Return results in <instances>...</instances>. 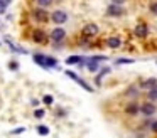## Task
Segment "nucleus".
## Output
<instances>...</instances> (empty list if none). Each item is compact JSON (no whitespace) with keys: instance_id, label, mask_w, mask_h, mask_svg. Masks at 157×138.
<instances>
[{"instance_id":"13","label":"nucleus","mask_w":157,"mask_h":138,"mask_svg":"<svg viewBox=\"0 0 157 138\" xmlns=\"http://www.w3.org/2000/svg\"><path fill=\"white\" fill-rule=\"evenodd\" d=\"M32 40L37 42V44H44L46 40H48V35H46L42 30H34V32H32Z\"/></svg>"},{"instance_id":"23","label":"nucleus","mask_w":157,"mask_h":138,"mask_svg":"<svg viewBox=\"0 0 157 138\" xmlns=\"http://www.w3.org/2000/svg\"><path fill=\"white\" fill-rule=\"evenodd\" d=\"M9 67H10L12 71H17V69H19V62H15V61H12V62L9 64Z\"/></svg>"},{"instance_id":"11","label":"nucleus","mask_w":157,"mask_h":138,"mask_svg":"<svg viewBox=\"0 0 157 138\" xmlns=\"http://www.w3.org/2000/svg\"><path fill=\"white\" fill-rule=\"evenodd\" d=\"M140 88L145 91L152 89V88H157V79L155 77H147V79H142L140 81Z\"/></svg>"},{"instance_id":"1","label":"nucleus","mask_w":157,"mask_h":138,"mask_svg":"<svg viewBox=\"0 0 157 138\" xmlns=\"http://www.w3.org/2000/svg\"><path fill=\"white\" fill-rule=\"evenodd\" d=\"M32 59H34V62L37 64V66L46 67V69H49V67H58V61H56L54 57L44 56V54H34Z\"/></svg>"},{"instance_id":"6","label":"nucleus","mask_w":157,"mask_h":138,"mask_svg":"<svg viewBox=\"0 0 157 138\" xmlns=\"http://www.w3.org/2000/svg\"><path fill=\"white\" fill-rule=\"evenodd\" d=\"M51 20L54 24H58V25H61V24H64L66 20H68V13H66L64 10H54V12L51 13Z\"/></svg>"},{"instance_id":"27","label":"nucleus","mask_w":157,"mask_h":138,"mask_svg":"<svg viewBox=\"0 0 157 138\" xmlns=\"http://www.w3.org/2000/svg\"><path fill=\"white\" fill-rule=\"evenodd\" d=\"M5 9H7V5H4V3L0 2V13H4V12H5Z\"/></svg>"},{"instance_id":"28","label":"nucleus","mask_w":157,"mask_h":138,"mask_svg":"<svg viewBox=\"0 0 157 138\" xmlns=\"http://www.w3.org/2000/svg\"><path fill=\"white\" fill-rule=\"evenodd\" d=\"M127 0H112V3H118V5H122V3H125Z\"/></svg>"},{"instance_id":"7","label":"nucleus","mask_w":157,"mask_h":138,"mask_svg":"<svg viewBox=\"0 0 157 138\" xmlns=\"http://www.w3.org/2000/svg\"><path fill=\"white\" fill-rule=\"evenodd\" d=\"M83 35L85 37H95V35H98V32H100V27L96 25V24H86L85 27H83Z\"/></svg>"},{"instance_id":"18","label":"nucleus","mask_w":157,"mask_h":138,"mask_svg":"<svg viewBox=\"0 0 157 138\" xmlns=\"http://www.w3.org/2000/svg\"><path fill=\"white\" fill-rule=\"evenodd\" d=\"M37 133H39V135H42V136H46V135L49 133V128H48V126H44V125H41V126H37Z\"/></svg>"},{"instance_id":"19","label":"nucleus","mask_w":157,"mask_h":138,"mask_svg":"<svg viewBox=\"0 0 157 138\" xmlns=\"http://www.w3.org/2000/svg\"><path fill=\"white\" fill-rule=\"evenodd\" d=\"M149 12L152 13V15H157V0H155V2H152V3L149 5Z\"/></svg>"},{"instance_id":"26","label":"nucleus","mask_w":157,"mask_h":138,"mask_svg":"<svg viewBox=\"0 0 157 138\" xmlns=\"http://www.w3.org/2000/svg\"><path fill=\"white\" fill-rule=\"evenodd\" d=\"M22 131H25V128H17V130H14L12 133H14V135H19V133H22Z\"/></svg>"},{"instance_id":"24","label":"nucleus","mask_w":157,"mask_h":138,"mask_svg":"<svg viewBox=\"0 0 157 138\" xmlns=\"http://www.w3.org/2000/svg\"><path fill=\"white\" fill-rule=\"evenodd\" d=\"M34 116L36 118H42V116H44V110H36L34 111Z\"/></svg>"},{"instance_id":"14","label":"nucleus","mask_w":157,"mask_h":138,"mask_svg":"<svg viewBox=\"0 0 157 138\" xmlns=\"http://www.w3.org/2000/svg\"><path fill=\"white\" fill-rule=\"evenodd\" d=\"M106 44H108V47H112V49H118V47L122 46V39H120L118 35L108 37V40H106Z\"/></svg>"},{"instance_id":"12","label":"nucleus","mask_w":157,"mask_h":138,"mask_svg":"<svg viewBox=\"0 0 157 138\" xmlns=\"http://www.w3.org/2000/svg\"><path fill=\"white\" fill-rule=\"evenodd\" d=\"M140 89H142L140 84H130V86L125 89V96L127 98H135V96H139V91Z\"/></svg>"},{"instance_id":"8","label":"nucleus","mask_w":157,"mask_h":138,"mask_svg":"<svg viewBox=\"0 0 157 138\" xmlns=\"http://www.w3.org/2000/svg\"><path fill=\"white\" fill-rule=\"evenodd\" d=\"M66 39V30L61 29V27H56V29L51 30V40L52 42H63Z\"/></svg>"},{"instance_id":"4","label":"nucleus","mask_w":157,"mask_h":138,"mask_svg":"<svg viewBox=\"0 0 157 138\" xmlns=\"http://www.w3.org/2000/svg\"><path fill=\"white\" fill-rule=\"evenodd\" d=\"M66 76H69V77H71V79H73V81H75V83H78V84H79V86H81V88H85V89L88 91V93H93V88L90 86V84L86 83V81H83L81 77L78 76V74H75V73H73V71H66Z\"/></svg>"},{"instance_id":"15","label":"nucleus","mask_w":157,"mask_h":138,"mask_svg":"<svg viewBox=\"0 0 157 138\" xmlns=\"http://www.w3.org/2000/svg\"><path fill=\"white\" fill-rule=\"evenodd\" d=\"M83 62H85V57L81 56H69L66 59V64H83Z\"/></svg>"},{"instance_id":"2","label":"nucleus","mask_w":157,"mask_h":138,"mask_svg":"<svg viewBox=\"0 0 157 138\" xmlns=\"http://www.w3.org/2000/svg\"><path fill=\"white\" fill-rule=\"evenodd\" d=\"M155 111H157V106H155V103H154V101H145V103L140 104V113H142L144 116H147V118L154 116V114H155Z\"/></svg>"},{"instance_id":"9","label":"nucleus","mask_w":157,"mask_h":138,"mask_svg":"<svg viewBox=\"0 0 157 138\" xmlns=\"http://www.w3.org/2000/svg\"><path fill=\"white\" fill-rule=\"evenodd\" d=\"M133 34H135L139 39H145L147 35H149V27H147L145 22H140L135 25V30H133Z\"/></svg>"},{"instance_id":"25","label":"nucleus","mask_w":157,"mask_h":138,"mask_svg":"<svg viewBox=\"0 0 157 138\" xmlns=\"http://www.w3.org/2000/svg\"><path fill=\"white\" fill-rule=\"evenodd\" d=\"M150 130H152V133H157V120H154L150 123Z\"/></svg>"},{"instance_id":"20","label":"nucleus","mask_w":157,"mask_h":138,"mask_svg":"<svg viewBox=\"0 0 157 138\" xmlns=\"http://www.w3.org/2000/svg\"><path fill=\"white\" fill-rule=\"evenodd\" d=\"M51 3H52V0H37V5L39 7H44V9H46V7H49Z\"/></svg>"},{"instance_id":"3","label":"nucleus","mask_w":157,"mask_h":138,"mask_svg":"<svg viewBox=\"0 0 157 138\" xmlns=\"http://www.w3.org/2000/svg\"><path fill=\"white\" fill-rule=\"evenodd\" d=\"M123 7L118 5V3H110L108 7H106V15L108 17H122L123 15Z\"/></svg>"},{"instance_id":"21","label":"nucleus","mask_w":157,"mask_h":138,"mask_svg":"<svg viewBox=\"0 0 157 138\" xmlns=\"http://www.w3.org/2000/svg\"><path fill=\"white\" fill-rule=\"evenodd\" d=\"M42 101H44V104H48V106H51V104L54 103L52 96H49V94H48V96H44V99H42Z\"/></svg>"},{"instance_id":"22","label":"nucleus","mask_w":157,"mask_h":138,"mask_svg":"<svg viewBox=\"0 0 157 138\" xmlns=\"http://www.w3.org/2000/svg\"><path fill=\"white\" fill-rule=\"evenodd\" d=\"M133 62V59H127V57H125V59H118V61H117V64H132Z\"/></svg>"},{"instance_id":"17","label":"nucleus","mask_w":157,"mask_h":138,"mask_svg":"<svg viewBox=\"0 0 157 138\" xmlns=\"http://www.w3.org/2000/svg\"><path fill=\"white\" fill-rule=\"evenodd\" d=\"M106 73H110V69H108V67H105V69H101V73H100V74H98V76H96V77H95V83H96V84H98V86H100V84H101V77H103V76H105V74H106Z\"/></svg>"},{"instance_id":"29","label":"nucleus","mask_w":157,"mask_h":138,"mask_svg":"<svg viewBox=\"0 0 157 138\" xmlns=\"http://www.w3.org/2000/svg\"><path fill=\"white\" fill-rule=\"evenodd\" d=\"M0 2L4 3V5H9V3H10V2H12V0H0Z\"/></svg>"},{"instance_id":"16","label":"nucleus","mask_w":157,"mask_h":138,"mask_svg":"<svg viewBox=\"0 0 157 138\" xmlns=\"http://www.w3.org/2000/svg\"><path fill=\"white\" fill-rule=\"evenodd\" d=\"M147 98H149V101H154V103H155L157 101V88H152V89L147 91Z\"/></svg>"},{"instance_id":"5","label":"nucleus","mask_w":157,"mask_h":138,"mask_svg":"<svg viewBox=\"0 0 157 138\" xmlns=\"http://www.w3.org/2000/svg\"><path fill=\"white\" fill-rule=\"evenodd\" d=\"M32 17H34L37 22H48V20H49V13L46 12L44 7H39V9L32 10Z\"/></svg>"},{"instance_id":"10","label":"nucleus","mask_w":157,"mask_h":138,"mask_svg":"<svg viewBox=\"0 0 157 138\" xmlns=\"http://www.w3.org/2000/svg\"><path fill=\"white\" fill-rule=\"evenodd\" d=\"M125 113L128 114V116H135V114L140 113V104L135 103V101H132V103H128L125 106Z\"/></svg>"}]
</instances>
